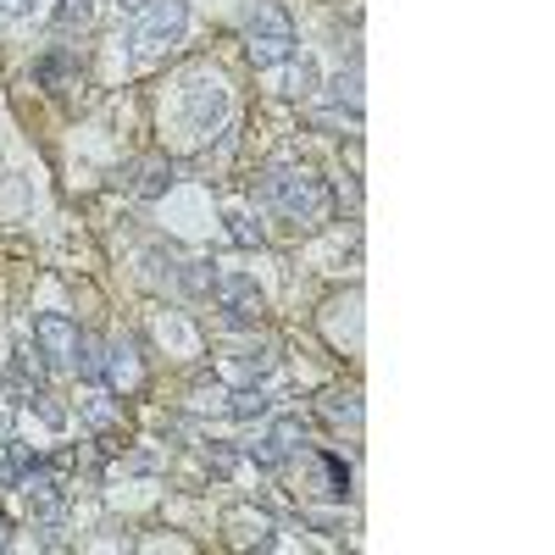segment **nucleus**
I'll list each match as a JSON object with an SVG mask.
<instances>
[{
  "label": "nucleus",
  "mask_w": 555,
  "mask_h": 555,
  "mask_svg": "<svg viewBox=\"0 0 555 555\" xmlns=\"http://www.w3.org/2000/svg\"><path fill=\"white\" fill-rule=\"evenodd\" d=\"M289 95H317V67H311V62H295V73H289Z\"/></svg>",
  "instance_id": "f3484780"
},
{
  "label": "nucleus",
  "mask_w": 555,
  "mask_h": 555,
  "mask_svg": "<svg viewBox=\"0 0 555 555\" xmlns=\"http://www.w3.org/2000/svg\"><path fill=\"white\" fill-rule=\"evenodd\" d=\"M228 222H234V228H228V234H234L240 245H261V228H250L245 217H228Z\"/></svg>",
  "instance_id": "aec40b11"
},
{
  "label": "nucleus",
  "mask_w": 555,
  "mask_h": 555,
  "mask_svg": "<svg viewBox=\"0 0 555 555\" xmlns=\"http://www.w3.org/2000/svg\"><path fill=\"white\" fill-rule=\"evenodd\" d=\"M78 339H83V328L73 317H62V311H39L34 317V350L51 366H73L78 361Z\"/></svg>",
  "instance_id": "39448f33"
},
{
  "label": "nucleus",
  "mask_w": 555,
  "mask_h": 555,
  "mask_svg": "<svg viewBox=\"0 0 555 555\" xmlns=\"http://www.w3.org/2000/svg\"><path fill=\"white\" fill-rule=\"evenodd\" d=\"M228 416H234V423L267 416V395H261V389H234V395H228Z\"/></svg>",
  "instance_id": "dca6fc26"
},
{
  "label": "nucleus",
  "mask_w": 555,
  "mask_h": 555,
  "mask_svg": "<svg viewBox=\"0 0 555 555\" xmlns=\"http://www.w3.org/2000/svg\"><path fill=\"white\" fill-rule=\"evenodd\" d=\"M23 7H28V0H0V12H12V17H17Z\"/></svg>",
  "instance_id": "412c9836"
},
{
  "label": "nucleus",
  "mask_w": 555,
  "mask_h": 555,
  "mask_svg": "<svg viewBox=\"0 0 555 555\" xmlns=\"http://www.w3.org/2000/svg\"><path fill=\"white\" fill-rule=\"evenodd\" d=\"M211 289H217V306H222L228 328H256V322H261L267 300H261V289H256L250 272H217Z\"/></svg>",
  "instance_id": "20e7f679"
},
{
  "label": "nucleus",
  "mask_w": 555,
  "mask_h": 555,
  "mask_svg": "<svg viewBox=\"0 0 555 555\" xmlns=\"http://www.w3.org/2000/svg\"><path fill=\"white\" fill-rule=\"evenodd\" d=\"M89 7H95V0H62V7H56V28L83 23V17H89Z\"/></svg>",
  "instance_id": "a211bd4d"
},
{
  "label": "nucleus",
  "mask_w": 555,
  "mask_h": 555,
  "mask_svg": "<svg viewBox=\"0 0 555 555\" xmlns=\"http://www.w3.org/2000/svg\"><path fill=\"white\" fill-rule=\"evenodd\" d=\"M306 444H311V434H306L300 416H278L272 434H267L261 444H250V461H256V467H284V461L300 455Z\"/></svg>",
  "instance_id": "423d86ee"
},
{
  "label": "nucleus",
  "mask_w": 555,
  "mask_h": 555,
  "mask_svg": "<svg viewBox=\"0 0 555 555\" xmlns=\"http://www.w3.org/2000/svg\"><path fill=\"white\" fill-rule=\"evenodd\" d=\"M306 461H311V483H317V494H328V500H345V494H350V467H345V455H334V450H311Z\"/></svg>",
  "instance_id": "9d476101"
},
{
  "label": "nucleus",
  "mask_w": 555,
  "mask_h": 555,
  "mask_svg": "<svg viewBox=\"0 0 555 555\" xmlns=\"http://www.w3.org/2000/svg\"><path fill=\"white\" fill-rule=\"evenodd\" d=\"M190 34V0H151L139 7V23H133V44L139 51H172Z\"/></svg>",
  "instance_id": "7ed1b4c3"
},
{
  "label": "nucleus",
  "mask_w": 555,
  "mask_h": 555,
  "mask_svg": "<svg viewBox=\"0 0 555 555\" xmlns=\"http://www.w3.org/2000/svg\"><path fill=\"white\" fill-rule=\"evenodd\" d=\"M322 416L334 428H361V400L350 389H334V395H322Z\"/></svg>",
  "instance_id": "f8f14e48"
},
{
  "label": "nucleus",
  "mask_w": 555,
  "mask_h": 555,
  "mask_svg": "<svg viewBox=\"0 0 555 555\" xmlns=\"http://www.w3.org/2000/svg\"><path fill=\"white\" fill-rule=\"evenodd\" d=\"M28 505H34L39 517H56L62 512V483L56 478H39V467H34L28 473Z\"/></svg>",
  "instance_id": "ddd939ff"
},
{
  "label": "nucleus",
  "mask_w": 555,
  "mask_h": 555,
  "mask_svg": "<svg viewBox=\"0 0 555 555\" xmlns=\"http://www.w3.org/2000/svg\"><path fill=\"white\" fill-rule=\"evenodd\" d=\"M139 7H151V0H122V12H139Z\"/></svg>",
  "instance_id": "5701e85b"
},
{
  "label": "nucleus",
  "mask_w": 555,
  "mask_h": 555,
  "mask_svg": "<svg viewBox=\"0 0 555 555\" xmlns=\"http://www.w3.org/2000/svg\"><path fill=\"white\" fill-rule=\"evenodd\" d=\"M73 373H78L83 384H101V378H106V345H101L95 334H83V339H78V361H73Z\"/></svg>",
  "instance_id": "9b49d317"
},
{
  "label": "nucleus",
  "mask_w": 555,
  "mask_h": 555,
  "mask_svg": "<svg viewBox=\"0 0 555 555\" xmlns=\"http://www.w3.org/2000/svg\"><path fill=\"white\" fill-rule=\"evenodd\" d=\"M245 56L250 67H284L295 62V23L278 0H250L245 12Z\"/></svg>",
  "instance_id": "f03ea898"
},
{
  "label": "nucleus",
  "mask_w": 555,
  "mask_h": 555,
  "mask_svg": "<svg viewBox=\"0 0 555 555\" xmlns=\"http://www.w3.org/2000/svg\"><path fill=\"white\" fill-rule=\"evenodd\" d=\"M328 95H334L339 106H350V117H361V62H350V67L328 83Z\"/></svg>",
  "instance_id": "4468645a"
},
{
  "label": "nucleus",
  "mask_w": 555,
  "mask_h": 555,
  "mask_svg": "<svg viewBox=\"0 0 555 555\" xmlns=\"http://www.w3.org/2000/svg\"><path fill=\"white\" fill-rule=\"evenodd\" d=\"M256 201L267 211H278V217L300 222V228L328 222V211H334V190L317 172H306V167H267L261 183H256Z\"/></svg>",
  "instance_id": "f257e3e1"
},
{
  "label": "nucleus",
  "mask_w": 555,
  "mask_h": 555,
  "mask_svg": "<svg viewBox=\"0 0 555 555\" xmlns=\"http://www.w3.org/2000/svg\"><path fill=\"white\" fill-rule=\"evenodd\" d=\"M206 461H211L217 473H234V467H240V455L228 450V444H211V450H206Z\"/></svg>",
  "instance_id": "6ab92c4d"
},
{
  "label": "nucleus",
  "mask_w": 555,
  "mask_h": 555,
  "mask_svg": "<svg viewBox=\"0 0 555 555\" xmlns=\"http://www.w3.org/2000/svg\"><path fill=\"white\" fill-rule=\"evenodd\" d=\"M7 389L12 395H23V400H34L39 389H44V361H39V350L34 345H23V350H12V361H7Z\"/></svg>",
  "instance_id": "1a4fd4ad"
},
{
  "label": "nucleus",
  "mask_w": 555,
  "mask_h": 555,
  "mask_svg": "<svg viewBox=\"0 0 555 555\" xmlns=\"http://www.w3.org/2000/svg\"><path fill=\"white\" fill-rule=\"evenodd\" d=\"M183 112H190L195 133H211L228 117V89L217 78H190V89H183Z\"/></svg>",
  "instance_id": "0eeeda50"
},
{
  "label": "nucleus",
  "mask_w": 555,
  "mask_h": 555,
  "mask_svg": "<svg viewBox=\"0 0 555 555\" xmlns=\"http://www.w3.org/2000/svg\"><path fill=\"white\" fill-rule=\"evenodd\" d=\"M7 439H12V428H7V411H0V450H7Z\"/></svg>",
  "instance_id": "4be33fe9"
},
{
  "label": "nucleus",
  "mask_w": 555,
  "mask_h": 555,
  "mask_svg": "<svg viewBox=\"0 0 555 555\" xmlns=\"http://www.w3.org/2000/svg\"><path fill=\"white\" fill-rule=\"evenodd\" d=\"M128 190L139 195V201H162L167 190H172V178H178V167L167 162V156H139V162H128Z\"/></svg>",
  "instance_id": "6e6552de"
},
{
  "label": "nucleus",
  "mask_w": 555,
  "mask_h": 555,
  "mask_svg": "<svg viewBox=\"0 0 555 555\" xmlns=\"http://www.w3.org/2000/svg\"><path fill=\"white\" fill-rule=\"evenodd\" d=\"M83 423L95 428V434H112V428H122V405L117 400H89L83 405Z\"/></svg>",
  "instance_id": "2eb2a0df"
}]
</instances>
